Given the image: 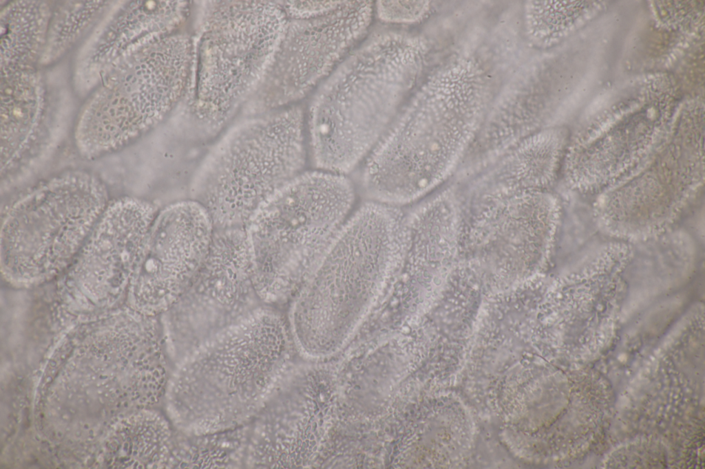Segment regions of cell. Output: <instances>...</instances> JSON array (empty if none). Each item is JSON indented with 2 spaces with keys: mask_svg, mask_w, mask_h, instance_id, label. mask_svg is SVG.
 Instances as JSON below:
<instances>
[{
  "mask_svg": "<svg viewBox=\"0 0 705 469\" xmlns=\"http://www.w3.org/2000/svg\"><path fill=\"white\" fill-rule=\"evenodd\" d=\"M289 347L282 317L256 307L176 364L165 395L171 422L187 435L246 426L277 387Z\"/></svg>",
  "mask_w": 705,
  "mask_h": 469,
  "instance_id": "6da1fadb",
  "label": "cell"
},
{
  "mask_svg": "<svg viewBox=\"0 0 705 469\" xmlns=\"http://www.w3.org/2000/svg\"><path fill=\"white\" fill-rule=\"evenodd\" d=\"M405 220L370 201L342 224L297 291L289 316L304 354L324 358L350 339L404 257Z\"/></svg>",
  "mask_w": 705,
  "mask_h": 469,
  "instance_id": "7a4b0ae2",
  "label": "cell"
},
{
  "mask_svg": "<svg viewBox=\"0 0 705 469\" xmlns=\"http://www.w3.org/2000/svg\"><path fill=\"white\" fill-rule=\"evenodd\" d=\"M421 47L408 34L378 33L354 49L319 85L308 120L317 168L343 175L368 156L403 107Z\"/></svg>",
  "mask_w": 705,
  "mask_h": 469,
  "instance_id": "3957f363",
  "label": "cell"
},
{
  "mask_svg": "<svg viewBox=\"0 0 705 469\" xmlns=\"http://www.w3.org/2000/svg\"><path fill=\"white\" fill-rule=\"evenodd\" d=\"M304 118L290 106L231 129L196 171L190 199L208 212L214 229L245 228L257 209L302 173Z\"/></svg>",
  "mask_w": 705,
  "mask_h": 469,
  "instance_id": "277c9868",
  "label": "cell"
},
{
  "mask_svg": "<svg viewBox=\"0 0 705 469\" xmlns=\"http://www.w3.org/2000/svg\"><path fill=\"white\" fill-rule=\"evenodd\" d=\"M354 200L343 175L302 173L266 200L245 228L252 276L260 301L287 296L321 257Z\"/></svg>",
  "mask_w": 705,
  "mask_h": 469,
  "instance_id": "5b68a950",
  "label": "cell"
},
{
  "mask_svg": "<svg viewBox=\"0 0 705 469\" xmlns=\"http://www.w3.org/2000/svg\"><path fill=\"white\" fill-rule=\"evenodd\" d=\"M108 204L103 183L83 171L65 172L23 193L8 207L1 226L3 278L28 287L60 276Z\"/></svg>",
  "mask_w": 705,
  "mask_h": 469,
  "instance_id": "8992f818",
  "label": "cell"
},
{
  "mask_svg": "<svg viewBox=\"0 0 705 469\" xmlns=\"http://www.w3.org/2000/svg\"><path fill=\"white\" fill-rule=\"evenodd\" d=\"M204 24L196 98L182 113L196 135L212 136L255 91L287 23L269 1L218 4Z\"/></svg>",
  "mask_w": 705,
  "mask_h": 469,
  "instance_id": "52a82bcc",
  "label": "cell"
},
{
  "mask_svg": "<svg viewBox=\"0 0 705 469\" xmlns=\"http://www.w3.org/2000/svg\"><path fill=\"white\" fill-rule=\"evenodd\" d=\"M157 213L154 205L137 197L109 203L62 274L56 296L59 307L88 316L127 300Z\"/></svg>",
  "mask_w": 705,
  "mask_h": 469,
  "instance_id": "ba28073f",
  "label": "cell"
},
{
  "mask_svg": "<svg viewBox=\"0 0 705 469\" xmlns=\"http://www.w3.org/2000/svg\"><path fill=\"white\" fill-rule=\"evenodd\" d=\"M245 228L214 229L207 256L188 288L162 315L166 350L178 363L257 307Z\"/></svg>",
  "mask_w": 705,
  "mask_h": 469,
  "instance_id": "9c48e42d",
  "label": "cell"
},
{
  "mask_svg": "<svg viewBox=\"0 0 705 469\" xmlns=\"http://www.w3.org/2000/svg\"><path fill=\"white\" fill-rule=\"evenodd\" d=\"M370 1H344L322 16L287 21L253 94L256 112H269L308 95L333 72L368 32Z\"/></svg>",
  "mask_w": 705,
  "mask_h": 469,
  "instance_id": "30bf717a",
  "label": "cell"
},
{
  "mask_svg": "<svg viewBox=\"0 0 705 469\" xmlns=\"http://www.w3.org/2000/svg\"><path fill=\"white\" fill-rule=\"evenodd\" d=\"M213 232L208 212L193 199L158 212L130 285L129 308L151 316L169 309L202 265Z\"/></svg>",
  "mask_w": 705,
  "mask_h": 469,
  "instance_id": "8fae6325",
  "label": "cell"
},
{
  "mask_svg": "<svg viewBox=\"0 0 705 469\" xmlns=\"http://www.w3.org/2000/svg\"><path fill=\"white\" fill-rule=\"evenodd\" d=\"M129 435L113 437L107 444L111 450L108 457H115L116 466L130 468H168L174 446L175 437L163 415L143 410L133 415Z\"/></svg>",
  "mask_w": 705,
  "mask_h": 469,
  "instance_id": "7c38bea8",
  "label": "cell"
},
{
  "mask_svg": "<svg viewBox=\"0 0 705 469\" xmlns=\"http://www.w3.org/2000/svg\"><path fill=\"white\" fill-rule=\"evenodd\" d=\"M182 434L175 437L169 467L235 468L246 461L250 433L245 426L203 435Z\"/></svg>",
  "mask_w": 705,
  "mask_h": 469,
  "instance_id": "4fadbf2b",
  "label": "cell"
},
{
  "mask_svg": "<svg viewBox=\"0 0 705 469\" xmlns=\"http://www.w3.org/2000/svg\"><path fill=\"white\" fill-rule=\"evenodd\" d=\"M425 3L418 1H379L375 5L376 12L379 19L385 22H414L424 14Z\"/></svg>",
  "mask_w": 705,
  "mask_h": 469,
  "instance_id": "5bb4252c",
  "label": "cell"
},
{
  "mask_svg": "<svg viewBox=\"0 0 705 469\" xmlns=\"http://www.w3.org/2000/svg\"><path fill=\"white\" fill-rule=\"evenodd\" d=\"M344 1H291L283 9L292 19H308L325 14L339 7Z\"/></svg>",
  "mask_w": 705,
  "mask_h": 469,
  "instance_id": "9a60e30c",
  "label": "cell"
}]
</instances>
